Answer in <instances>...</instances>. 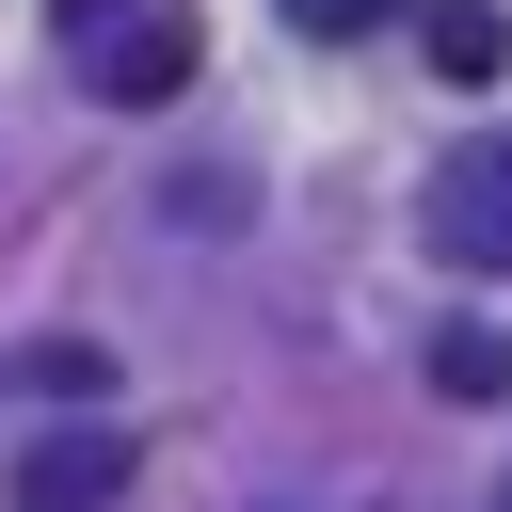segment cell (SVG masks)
<instances>
[{"label": "cell", "instance_id": "277c9868", "mask_svg": "<svg viewBox=\"0 0 512 512\" xmlns=\"http://www.w3.org/2000/svg\"><path fill=\"white\" fill-rule=\"evenodd\" d=\"M416 48H432V80H496V64H512V16H496V0H432Z\"/></svg>", "mask_w": 512, "mask_h": 512}, {"label": "cell", "instance_id": "8992f818", "mask_svg": "<svg viewBox=\"0 0 512 512\" xmlns=\"http://www.w3.org/2000/svg\"><path fill=\"white\" fill-rule=\"evenodd\" d=\"M288 16H304V32H320V48H352V32H384V16H400V0H288Z\"/></svg>", "mask_w": 512, "mask_h": 512}, {"label": "cell", "instance_id": "7a4b0ae2", "mask_svg": "<svg viewBox=\"0 0 512 512\" xmlns=\"http://www.w3.org/2000/svg\"><path fill=\"white\" fill-rule=\"evenodd\" d=\"M432 256H448V272H512V128L432 176Z\"/></svg>", "mask_w": 512, "mask_h": 512}, {"label": "cell", "instance_id": "6da1fadb", "mask_svg": "<svg viewBox=\"0 0 512 512\" xmlns=\"http://www.w3.org/2000/svg\"><path fill=\"white\" fill-rule=\"evenodd\" d=\"M48 32H64V80L112 96V112H160V96H192V64H208L192 0H48Z\"/></svg>", "mask_w": 512, "mask_h": 512}, {"label": "cell", "instance_id": "5b68a950", "mask_svg": "<svg viewBox=\"0 0 512 512\" xmlns=\"http://www.w3.org/2000/svg\"><path fill=\"white\" fill-rule=\"evenodd\" d=\"M432 384H448V400H512V336H496V320H448V336H432Z\"/></svg>", "mask_w": 512, "mask_h": 512}, {"label": "cell", "instance_id": "3957f363", "mask_svg": "<svg viewBox=\"0 0 512 512\" xmlns=\"http://www.w3.org/2000/svg\"><path fill=\"white\" fill-rule=\"evenodd\" d=\"M112 496H128V432H96V416L16 464V512H112Z\"/></svg>", "mask_w": 512, "mask_h": 512}]
</instances>
